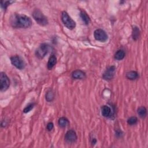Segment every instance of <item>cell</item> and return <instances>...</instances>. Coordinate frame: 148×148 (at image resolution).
Returning <instances> with one entry per match:
<instances>
[{
  "mask_svg": "<svg viewBox=\"0 0 148 148\" xmlns=\"http://www.w3.org/2000/svg\"><path fill=\"white\" fill-rule=\"evenodd\" d=\"M11 24L14 28H27L32 26V21L25 14L16 13L11 18Z\"/></svg>",
  "mask_w": 148,
  "mask_h": 148,
  "instance_id": "obj_1",
  "label": "cell"
},
{
  "mask_svg": "<svg viewBox=\"0 0 148 148\" xmlns=\"http://www.w3.org/2000/svg\"><path fill=\"white\" fill-rule=\"evenodd\" d=\"M32 17H33L36 22L41 26H45L48 24L47 18L38 9H35L32 12Z\"/></svg>",
  "mask_w": 148,
  "mask_h": 148,
  "instance_id": "obj_2",
  "label": "cell"
},
{
  "mask_svg": "<svg viewBox=\"0 0 148 148\" xmlns=\"http://www.w3.org/2000/svg\"><path fill=\"white\" fill-rule=\"evenodd\" d=\"M52 49V47L47 43H42L36 52L37 57L39 59H43Z\"/></svg>",
  "mask_w": 148,
  "mask_h": 148,
  "instance_id": "obj_3",
  "label": "cell"
},
{
  "mask_svg": "<svg viewBox=\"0 0 148 148\" xmlns=\"http://www.w3.org/2000/svg\"><path fill=\"white\" fill-rule=\"evenodd\" d=\"M61 20L64 25L70 30H72L76 27V23L74 20L72 19L67 12L65 11L62 12L61 13Z\"/></svg>",
  "mask_w": 148,
  "mask_h": 148,
  "instance_id": "obj_4",
  "label": "cell"
},
{
  "mask_svg": "<svg viewBox=\"0 0 148 148\" xmlns=\"http://www.w3.org/2000/svg\"><path fill=\"white\" fill-rule=\"evenodd\" d=\"M10 86V80L7 74L3 72L0 73V90L5 91Z\"/></svg>",
  "mask_w": 148,
  "mask_h": 148,
  "instance_id": "obj_5",
  "label": "cell"
},
{
  "mask_svg": "<svg viewBox=\"0 0 148 148\" xmlns=\"http://www.w3.org/2000/svg\"><path fill=\"white\" fill-rule=\"evenodd\" d=\"M94 38L100 42H105L108 40V36L106 32L102 29H97L94 32Z\"/></svg>",
  "mask_w": 148,
  "mask_h": 148,
  "instance_id": "obj_6",
  "label": "cell"
},
{
  "mask_svg": "<svg viewBox=\"0 0 148 148\" xmlns=\"http://www.w3.org/2000/svg\"><path fill=\"white\" fill-rule=\"evenodd\" d=\"M11 61L13 66L19 70H22L25 67V63L24 61L19 56L16 55L11 57Z\"/></svg>",
  "mask_w": 148,
  "mask_h": 148,
  "instance_id": "obj_7",
  "label": "cell"
},
{
  "mask_svg": "<svg viewBox=\"0 0 148 148\" xmlns=\"http://www.w3.org/2000/svg\"><path fill=\"white\" fill-rule=\"evenodd\" d=\"M65 141L69 143H75L78 139L76 133L74 130H70L68 131L65 135Z\"/></svg>",
  "mask_w": 148,
  "mask_h": 148,
  "instance_id": "obj_8",
  "label": "cell"
},
{
  "mask_svg": "<svg viewBox=\"0 0 148 148\" xmlns=\"http://www.w3.org/2000/svg\"><path fill=\"white\" fill-rule=\"evenodd\" d=\"M116 72V67L113 65L108 67L103 75V78L106 80H110L114 78Z\"/></svg>",
  "mask_w": 148,
  "mask_h": 148,
  "instance_id": "obj_9",
  "label": "cell"
},
{
  "mask_svg": "<svg viewBox=\"0 0 148 148\" xmlns=\"http://www.w3.org/2000/svg\"><path fill=\"white\" fill-rule=\"evenodd\" d=\"M86 77V73L80 70H76L72 73V78L75 79H84Z\"/></svg>",
  "mask_w": 148,
  "mask_h": 148,
  "instance_id": "obj_10",
  "label": "cell"
},
{
  "mask_svg": "<svg viewBox=\"0 0 148 148\" xmlns=\"http://www.w3.org/2000/svg\"><path fill=\"white\" fill-rule=\"evenodd\" d=\"M101 114L105 118H109L112 114V110L111 108L107 105H103L101 107Z\"/></svg>",
  "mask_w": 148,
  "mask_h": 148,
  "instance_id": "obj_11",
  "label": "cell"
},
{
  "mask_svg": "<svg viewBox=\"0 0 148 148\" xmlns=\"http://www.w3.org/2000/svg\"><path fill=\"white\" fill-rule=\"evenodd\" d=\"M57 63V58L56 56L55 55H52L49 59L48 62H47V68L51 70H52L54 67L55 65Z\"/></svg>",
  "mask_w": 148,
  "mask_h": 148,
  "instance_id": "obj_12",
  "label": "cell"
},
{
  "mask_svg": "<svg viewBox=\"0 0 148 148\" xmlns=\"http://www.w3.org/2000/svg\"><path fill=\"white\" fill-rule=\"evenodd\" d=\"M80 16L82 22H83L85 24L87 25L90 23V18L86 12H85L84 11H81L80 13Z\"/></svg>",
  "mask_w": 148,
  "mask_h": 148,
  "instance_id": "obj_13",
  "label": "cell"
},
{
  "mask_svg": "<svg viewBox=\"0 0 148 148\" xmlns=\"http://www.w3.org/2000/svg\"><path fill=\"white\" fill-rule=\"evenodd\" d=\"M126 76L128 79L130 80H134L139 78V74L137 71H131L126 73Z\"/></svg>",
  "mask_w": 148,
  "mask_h": 148,
  "instance_id": "obj_14",
  "label": "cell"
},
{
  "mask_svg": "<svg viewBox=\"0 0 148 148\" xmlns=\"http://www.w3.org/2000/svg\"><path fill=\"white\" fill-rule=\"evenodd\" d=\"M125 56H126V53L123 50V49H120V50H118L116 52V53L114 54V58L115 60L120 61L123 60L125 57Z\"/></svg>",
  "mask_w": 148,
  "mask_h": 148,
  "instance_id": "obj_15",
  "label": "cell"
},
{
  "mask_svg": "<svg viewBox=\"0 0 148 148\" xmlns=\"http://www.w3.org/2000/svg\"><path fill=\"white\" fill-rule=\"evenodd\" d=\"M140 30L137 26H134L132 31V37L134 41H137L140 37Z\"/></svg>",
  "mask_w": 148,
  "mask_h": 148,
  "instance_id": "obj_16",
  "label": "cell"
},
{
  "mask_svg": "<svg viewBox=\"0 0 148 148\" xmlns=\"http://www.w3.org/2000/svg\"><path fill=\"white\" fill-rule=\"evenodd\" d=\"M137 113L142 119H145L147 116V109L145 107H141L137 109Z\"/></svg>",
  "mask_w": 148,
  "mask_h": 148,
  "instance_id": "obj_17",
  "label": "cell"
},
{
  "mask_svg": "<svg viewBox=\"0 0 148 148\" xmlns=\"http://www.w3.org/2000/svg\"><path fill=\"white\" fill-rule=\"evenodd\" d=\"M58 123L60 127H61V128H65L69 125L70 122L67 118L65 117H61L59 119Z\"/></svg>",
  "mask_w": 148,
  "mask_h": 148,
  "instance_id": "obj_18",
  "label": "cell"
},
{
  "mask_svg": "<svg viewBox=\"0 0 148 148\" xmlns=\"http://www.w3.org/2000/svg\"><path fill=\"white\" fill-rule=\"evenodd\" d=\"M45 97H46V100L47 102L53 101L55 98V93H54V91H53V90H52V89L49 90L46 94Z\"/></svg>",
  "mask_w": 148,
  "mask_h": 148,
  "instance_id": "obj_19",
  "label": "cell"
},
{
  "mask_svg": "<svg viewBox=\"0 0 148 148\" xmlns=\"http://www.w3.org/2000/svg\"><path fill=\"white\" fill-rule=\"evenodd\" d=\"M138 122V119L136 117H131L128 119L127 123L130 126L136 125Z\"/></svg>",
  "mask_w": 148,
  "mask_h": 148,
  "instance_id": "obj_20",
  "label": "cell"
},
{
  "mask_svg": "<svg viewBox=\"0 0 148 148\" xmlns=\"http://www.w3.org/2000/svg\"><path fill=\"white\" fill-rule=\"evenodd\" d=\"M35 104H30L29 105H28L23 110V112L26 113H28L29 112H30L32 109L34 108Z\"/></svg>",
  "mask_w": 148,
  "mask_h": 148,
  "instance_id": "obj_21",
  "label": "cell"
},
{
  "mask_svg": "<svg viewBox=\"0 0 148 148\" xmlns=\"http://www.w3.org/2000/svg\"><path fill=\"white\" fill-rule=\"evenodd\" d=\"M13 3V1H1V7L5 10L7 7L11 4Z\"/></svg>",
  "mask_w": 148,
  "mask_h": 148,
  "instance_id": "obj_22",
  "label": "cell"
},
{
  "mask_svg": "<svg viewBox=\"0 0 148 148\" xmlns=\"http://www.w3.org/2000/svg\"><path fill=\"white\" fill-rule=\"evenodd\" d=\"M46 128L49 131H52L53 128H54V124L52 122H49L47 123V126H46Z\"/></svg>",
  "mask_w": 148,
  "mask_h": 148,
  "instance_id": "obj_23",
  "label": "cell"
},
{
  "mask_svg": "<svg viewBox=\"0 0 148 148\" xmlns=\"http://www.w3.org/2000/svg\"><path fill=\"white\" fill-rule=\"evenodd\" d=\"M96 142H97V140H96V139H95V138H93V140H92V145H94L95 143H96Z\"/></svg>",
  "mask_w": 148,
  "mask_h": 148,
  "instance_id": "obj_24",
  "label": "cell"
}]
</instances>
